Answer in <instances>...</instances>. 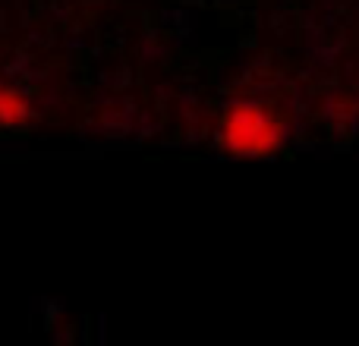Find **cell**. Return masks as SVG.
<instances>
[{
  "label": "cell",
  "instance_id": "2",
  "mask_svg": "<svg viewBox=\"0 0 359 346\" xmlns=\"http://www.w3.org/2000/svg\"><path fill=\"white\" fill-rule=\"evenodd\" d=\"M25 120H29V101L16 88L0 85V126L13 130V126H22Z\"/></svg>",
  "mask_w": 359,
  "mask_h": 346
},
{
  "label": "cell",
  "instance_id": "1",
  "mask_svg": "<svg viewBox=\"0 0 359 346\" xmlns=\"http://www.w3.org/2000/svg\"><path fill=\"white\" fill-rule=\"evenodd\" d=\"M284 142V123L262 101H236L224 111L221 145L236 158H268Z\"/></svg>",
  "mask_w": 359,
  "mask_h": 346
}]
</instances>
